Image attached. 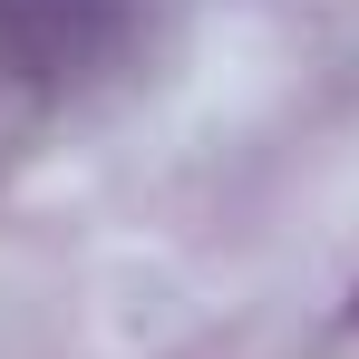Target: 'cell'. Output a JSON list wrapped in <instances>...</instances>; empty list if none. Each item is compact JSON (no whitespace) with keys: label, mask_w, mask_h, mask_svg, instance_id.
<instances>
[{"label":"cell","mask_w":359,"mask_h":359,"mask_svg":"<svg viewBox=\"0 0 359 359\" xmlns=\"http://www.w3.org/2000/svg\"><path fill=\"white\" fill-rule=\"evenodd\" d=\"M146 39V0H0V107H59L117 78Z\"/></svg>","instance_id":"obj_1"},{"label":"cell","mask_w":359,"mask_h":359,"mask_svg":"<svg viewBox=\"0 0 359 359\" xmlns=\"http://www.w3.org/2000/svg\"><path fill=\"white\" fill-rule=\"evenodd\" d=\"M350 320H359V282H350Z\"/></svg>","instance_id":"obj_2"}]
</instances>
